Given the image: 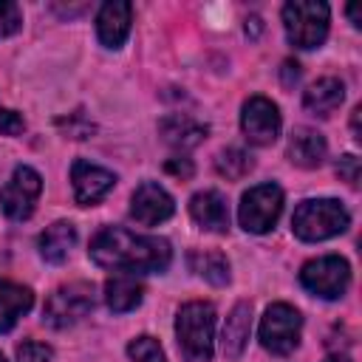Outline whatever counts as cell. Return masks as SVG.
<instances>
[{
	"instance_id": "33",
	"label": "cell",
	"mask_w": 362,
	"mask_h": 362,
	"mask_svg": "<svg viewBox=\"0 0 362 362\" xmlns=\"http://www.w3.org/2000/svg\"><path fill=\"white\" fill-rule=\"evenodd\" d=\"M348 17H351L354 25H359V8L356 6H348Z\"/></svg>"
},
{
	"instance_id": "20",
	"label": "cell",
	"mask_w": 362,
	"mask_h": 362,
	"mask_svg": "<svg viewBox=\"0 0 362 362\" xmlns=\"http://www.w3.org/2000/svg\"><path fill=\"white\" fill-rule=\"evenodd\" d=\"M74 243H76V229H74V223L57 221V223H51V226L40 235V255H42V260H48V263H62V260L68 257V252H71Z\"/></svg>"
},
{
	"instance_id": "22",
	"label": "cell",
	"mask_w": 362,
	"mask_h": 362,
	"mask_svg": "<svg viewBox=\"0 0 362 362\" xmlns=\"http://www.w3.org/2000/svg\"><path fill=\"white\" fill-rule=\"evenodd\" d=\"M189 266L195 274H201L212 286H223L229 280V260L221 252H192Z\"/></svg>"
},
{
	"instance_id": "23",
	"label": "cell",
	"mask_w": 362,
	"mask_h": 362,
	"mask_svg": "<svg viewBox=\"0 0 362 362\" xmlns=\"http://www.w3.org/2000/svg\"><path fill=\"white\" fill-rule=\"evenodd\" d=\"M252 167H255L252 156H249L246 150H240V147L221 150L218 158H215V170H218L223 178H229V181H240L243 175H249Z\"/></svg>"
},
{
	"instance_id": "11",
	"label": "cell",
	"mask_w": 362,
	"mask_h": 362,
	"mask_svg": "<svg viewBox=\"0 0 362 362\" xmlns=\"http://www.w3.org/2000/svg\"><path fill=\"white\" fill-rule=\"evenodd\" d=\"M173 212H175V204L164 187H158L156 181H144L136 187V192L130 198L133 221H139L141 226H156V223L167 221Z\"/></svg>"
},
{
	"instance_id": "12",
	"label": "cell",
	"mask_w": 362,
	"mask_h": 362,
	"mask_svg": "<svg viewBox=\"0 0 362 362\" xmlns=\"http://www.w3.org/2000/svg\"><path fill=\"white\" fill-rule=\"evenodd\" d=\"M71 181H74V198H76V204L90 206V204L102 201L113 189L116 175L110 170H105V167H96V164L79 158L71 167Z\"/></svg>"
},
{
	"instance_id": "31",
	"label": "cell",
	"mask_w": 362,
	"mask_h": 362,
	"mask_svg": "<svg viewBox=\"0 0 362 362\" xmlns=\"http://www.w3.org/2000/svg\"><path fill=\"white\" fill-rule=\"evenodd\" d=\"M260 28H263V25H260V20H257V17H252V20H246V34H252V37H257V34H260Z\"/></svg>"
},
{
	"instance_id": "16",
	"label": "cell",
	"mask_w": 362,
	"mask_h": 362,
	"mask_svg": "<svg viewBox=\"0 0 362 362\" xmlns=\"http://www.w3.org/2000/svg\"><path fill=\"white\" fill-rule=\"evenodd\" d=\"M249 331H252V305L249 303H238L226 322H223V334H221V348H223V356L229 359H238L249 342Z\"/></svg>"
},
{
	"instance_id": "18",
	"label": "cell",
	"mask_w": 362,
	"mask_h": 362,
	"mask_svg": "<svg viewBox=\"0 0 362 362\" xmlns=\"http://www.w3.org/2000/svg\"><path fill=\"white\" fill-rule=\"evenodd\" d=\"M31 305H34L31 288L0 277V334L11 331V328L17 325V320H20Z\"/></svg>"
},
{
	"instance_id": "28",
	"label": "cell",
	"mask_w": 362,
	"mask_h": 362,
	"mask_svg": "<svg viewBox=\"0 0 362 362\" xmlns=\"http://www.w3.org/2000/svg\"><path fill=\"white\" fill-rule=\"evenodd\" d=\"M23 127H25V124H23V116H17L14 110H6V107L0 105V133H6V136H17Z\"/></svg>"
},
{
	"instance_id": "2",
	"label": "cell",
	"mask_w": 362,
	"mask_h": 362,
	"mask_svg": "<svg viewBox=\"0 0 362 362\" xmlns=\"http://www.w3.org/2000/svg\"><path fill=\"white\" fill-rule=\"evenodd\" d=\"M178 348L187 362H209L215 339V308L209 303H187L175 317Z\"/></svg>"
},
{
	"instance_id": "4",
	"label": "cell",
	"mask_w": 362,
	"mask_h": 362,
	"mask_svg": "<svg viewBox=\"0 0 362 362\" xmlns=\"http://www.w3.org/2000/svg\"><path fill=\"white\" fill-rule=\"evenodd\" d=\"M283 25L294 48H317L328 37V6L317 0H291L283 6Z\"/></svg>"
},
{
	"instance_id": "6",
	"label": "cell",
	"mask_w": 362,
	"mask_h": 362,
	"mask_svg": "<svg viewBox=\"0 0 362 362\" xmlns=\"http://www.w3.org/2000/svg\"><path fill=\"white\" fill-rule=\"evenodd\" d=\"M283 212V189L277 184H257L252 187L243 198H240V209H238V221L246 232H269L277 218Z\"/></svg>"
},
{
	"instance_id": "27",
	"label": "cell",
	"mask_w": 362,
	"mask_h": 362,
	"mask_svg": "<svg viewBox=\"0 0 362 362\" xmlns=\"http://www.w3.org/2000/svg\"><path fill=\"white\" fill-rule=\"evenodd\" d=\"M337 175H339L342 181H348L351 187H356V184H359V158H356V156H342V158L337 161Z\"/></svg>"
},
{
	"instance_id": "19",
	"label": "cell",
	"mask_w": 362,
	"mask_h": 362,
	"mask_svg": "<svg viewBox=\"0 0 362 362\" xmlns=\"http://www.w3.org/2000/svg\"><path fill=\"white\" fill-rule=\"evenodd\" d=\"M342 99H345V85H342L337 76H322V79H317V82L305 90L303 105H305L311 113H317V116H331V113L342 105Z\"/></svg>"
},
{
	"instance_id": "13",
	"label": "cell",
	"mask_w": 362,
	"mask_h": 362,
	"mask_svg": "<svg viewBox=\"0 0 362 362\" xmlns=\"http://www.w3.org/2000/svg\"><path fill=\"white\" fill-rule=\"evenodd\" d=\"M130 3L124 0H113V3H105L96 14V34L102 40V45L107 48H119L127 34H130Z\"/></svg>"
},
{
	"instance_id": "21",
	"label": "cell",
	"mask_w": 362,
	"mask_h": 362,
	"mask_svg": "<svg viewBox=\"0 0 362 362\" xmlns=\"http://www.w3.org/2000/svg\"><path fill=\"white\" fill-rule=\"evenodd\" d=\"M141 286L130 277V274H119V277H110L105 283V303L110 311L116 314H124V311H133L139 303H141Z\"/></svg>"
},
{
	"instance_id": "25",
	"label": "cell",
	"mask_w": 362,
	"mask_h": 362,
	"mask_svg": "<svg viewBox=\"0 0 362 362\" xmlns=\"http://www.w3.org/2000/svg\"><path fill=\"white\" fill-rule=\"evenodd\" d=\"M23 25V11L11 0H0V37H11Z\"/></svg>"
},
{
	"instance_id": "7",
	"label": "cell",
	"mask_w": 362,
	"mask_h": 362,
	"mask_svg": "<svg viewBox=\"0 0 362 362\" xmlns=\"http://www.w3.org/2000/svg\"><path fill=\"white\" fill-rule=\"evenodd\" d=\"M300 331H303V317L288 303L269 305L263 320H260V342H263L266 351H272L277 356L291 354L297 348Z\"/></svg>"
},
{
	"instance_id": "9",
	"label": "cell",
	"mask_w": 362,
	"mask_h": 362,
	"mask_svg": "<svg viewBox=\"0 0 362 362\" xmlns=\"http://www.w3.org/2000/svg\"><path fill=\"white\" fill-rule=\"evenodd\" d=\"M42 192V178L31 167H17L6 187L0 189V209L11 221H25L34 212V204Z\"/></svg>"
},
{
	"instance_id": "8",
	"label": "cell",
	"mask_w": 362,
	"mask_h": 362,
	"mask_svg": "<svg viewBox=\"0 0 362 362\" xmlns=\"http://www.w3.org/2000/svg\"><path fill=\"white\" fill-rule=\"evenodd\" d=\"M300 283L322 297V300H337L345 294L348 283H351V266L345 257L339 255H325V257H317V260H308L300 272Z\"/></svg>"
},
{
	"instance_id": "5",
	"label": "cell",
	"mask_w": 362,
	"mask_h": 362,
	"mask_svg": "<svg viewBox=\"0 0 362 362\" xmlns=\"http://www.w3.org/2000/svg\"><path fill=\"white\" fill-rule=\"evenodd\" d=\"M93 286L90 283H68V286H59L48 300H45V308H42V322L51 325V328H68L74 322H79L96 303L93 297Z\"/></svg>"
},
{
	"instance_id": "1",
	"label": "cell",
	"mask_w": 362,
	"mask_h": 362,
	"mask_svg": "<svg viewBox=\"0 0 362 362\" xmlns=\"http://www.w3.org/2000/svg\"><path fill=\"white\" fill-rule=\"evenodd\" d=\"M170 257L173 252L164 238L133 235L122 226H105L90 240V260L113 272H164Z\"/></svg>"
},
{
	"instance_id": "26",
	"label": "cell",
	"mask_w": 362,
	"mask_h": 362,
	"mask_svg": "<svg viewBox=\"0 0 362 362\" xmlns=\"http://www.w3.org/2000/svg\"><path fill=\"white\" fill-rule=\"evenodd\" d=\"M51 356H54V351L45 342L28 339V342L17 345V362H51Z\"/></svg>"
},
{
	"instance_id": "30",
	"label": "cell",
	"mask_w": 362,
	"mask_h": 362,
	"mask_svg": "<svg viewBox=\"0 0 362 362\" xmlns=\"http://www.w3.org/2000/svg\"><path fill=\"white\" fill-rule=\"evenodd\" d=\"M280 74H283V85H286V88H291V85L300 79V65L288 59V62H283V71H280Z\"/></svg>"
},
{
	"instance_id": "34",
	"label": "cell",
	"mask_w": 362,
	"mask_h": 362,
	"mask_svg": "<svg viewBox=\"0 0 362 362\" xmlns=\"http://www.w3.org/2000/svg\"><path fill=\"white\" fill-rule=\"evenodd\" d=\"M325 362H351V359H348V356H328Z\"/></svg>"
},
{
	"instance_id": "32",
	"label": "cell",
	"mask_w": 362,
	"mask_h": 362,
	"mask_svg": "<svg viewBox=\"0 0 362 362\" xmlns=\"http://www.w3.org/2000/svg\"><path fill=\"white\" fill-rule=\"evenodd\" d=\"M359 113H362V107H354V116H351V127H354L356 139H359Z\"/></svg>"
},
{
	"instance_id": "24",
	"label": "cell",
	"mask_w": 362,
	"mask_h": 362,
	"mask_svg": "<svg viewBox=\"0 0 362 362\" xmlns=\"http://www.w3.org/2000/svg\"><path fill=\"white\" fill-rule=\"evenodd\" d=\"M127 354H130L133 362H167L158 339H153V337H136L127 345Z\"/></svg>"
},
{
	"instance_id": "3",
	"label": "cell",
	"mask_w": 362,
	"mask_h": 362,
	"mask_svg": "<svg viewBox=\"0 0 362 362\" xmlns=\"http://www.w3.org/2000/svg\"><path fill=\"white\" fill-rule=\"evenodd\" d=\"M351 223L348 209L334 198L303 201L291 215V229L300 240H325L345 232Z\"/></svg>"
},
{
	"instance_id": "15",
	"label": "cell",
	"mask_w": 362,
	"mask_h": 362,
	"mask_svg": "<svg viewBox=\"0 0 362 362\" xmlns=\"http://www.w3.org/2000/svg\"><path fill=\"white\" fill-rule=\"evenodd\" d=\"M158 133H161V139H164L170 147L189 150V147H195V144L204 141V136H206V124L195 122L192 116L173 113V116H164V119L158 122Z\"/></svg>"
},
{
	"instance_id": "17",
	"label": "cell",
	"mask_w": 362,
	"mask_h": 362,
	"mask_svg": "<svg viewBox=\"0 0 362 362\" xmlns=\"http://www.w3.org/2000/svg\"><path fill=\"white\" fill-rule=\"evenodd\" d=\"M328 147H325V139L322 133L311 130V127H297L288 139V158L297 164V167H305V170H314L322 164Z\"/></svg>"
},
{
	"instance_id": "10",
	"label": "cell",
	"mask_w": 362,
	"mask_h": 362,
	"mask_svg": "<svg viewBox=\"0 0 362 362\" xmlns=\"http://www.w3.org/2000/svg\"><path fill=\"white\" fill-rule=\"evenodd\" d=\"M240 127L246 133V139L257 147H266L272 144L277 136H280V113H277V105L266 96H252L246 99L243 105V113H240Z\"/></svg>"
},
{
	"instance_id": "14",
	"label": "cell",
	"mask_w": 362,
	"mask_h": 362,
	"mask_svg": "<svg viewBox=\"0 0 362 362\" xmlns=\"http://www.w3.org/2000/svg\"><path fill=\"white\" fill-rule=\"evenodd\" d=\"M189 215L206 232H226L229 229V206H226V198L221 192H215V189L195 192L192 201H189Z\"/></svg>"
},
{
	"instance_id": "29",
	"label": "cell",
	"mask_w": 362,
	"mask_h": 362,
	"mask_svg": "<svg viewBox=\"0 0 362 362\" xmlns=\"http://www.w3.org/2000/svg\"><path fill=\"white\" fill-rule=\"evenodd\" d=\"M164 170L167 173H173V175H178V178H189L192 175V161L189 158H170L167 164H164Z\"/></svg>"
},
{
	"instance_id": "35",
	"label": "cell",
	"mask_w": 362,
	"mask_h": 362,
	"mask_svg": "<svg viewBox=\"0 0 362 362\" xmlns=\"http://www.w3.org/2000/svg\"><path fill=\"white\" fill-rule=\"evenodd\" d=\"M0 362H6V359H3V354H0Z\"/></svg>"
}]
</instances>
